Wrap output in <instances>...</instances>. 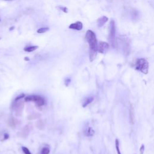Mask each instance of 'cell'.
<instances>
[{
  "label": "cell",
  "mask_w": 154,
  "mask_h": 154,
  "mask_svg": "<svg viewBox=\"0 0 154 154\" xmlns=\"http://www.w3.org/2000/svg\"><path fill=\"white\" fill-rule=\"evenodd\" d=\"M140 154H143L145 152V146L142 145H141V147H140Z\"/></svg>",
  "instance_id": "22"
},
{
  "label": "cell",
  "mask_w": 154,
  "mask_h": 154,
  "mask_svg": "<svg viewBox=\"0 0 154 154\" xmlns=\"http://www.w3.org/2000/svg\"><path fill=\"white\" fill-rule=\"evenodd\" d=\"M93 100H94V97H87V98L85 99L84 103L83 104V107H86L87 105L90 104V103H91L93 102Z\"/></svg>",
  "instance_id": "11"
},
{
  "label": "cell",
  "mask_w": 154,
  "mask_h": 154,
  "mask_svg": "<svg viewBox=\"0 0 154 154\" xmlns=\"http://www.w3.org/2000/svg\"><path fill=\"white\" fill-rule=\"evenodd\" d=\"M25 101L26 102H34L36 104L38 107H41L45 104V100L42 97L38 95H32L26 97L25 98Z\"/></svg>",
  "instance_id": "4"
},
{
  "label": "cell",
  "mask_w": 154,
  "mask_h": 154,
  "mask_svg": "<svg viewBox=\"0 0 154 154\" xmlns=\"http://www.w3.org/2000/svg\"><path fill=\"white\" fill-rule=\"evenodd\" d=\"M40 115L37 113H34L32 114V115H30V116H28V119H37L38 118V117H39Z\"/></svg>",
  "instance_id": "17"
},
{
  "label": "cell",
  "mask_w": 154,
  "mask_h": 154,
  "mask_svg": "<svg viewBox=\"0 0 154 154\" xmlns=\"http://www.w3.org/2000/svg\"><path fill=\"white\" fill-rule=\"evenodd\" d=\"M86 132V135L87 136H93V134H95L94 130H93V128H91V127H89L88 129L87 130Z\"/></svg>",
  "instance_id": "15"
},
{
  "label": "cell",
  "mask_w": 154,
  "mask_h": 154,
  "mask_svg": "<svg viewBox=\"0 0 154 154\" xmlns=\"http://www.w3.org/2000/svg\"><path fill=\"white\" fill-rule=\"evenodd\" d=\"M70 78H67V79H66V80H65V84H66V86H68L69 84V83H70Z\"/></svg>",
  "instance_id": "23"
},
{
  "label": "cell",
  "mask_w": 154,
  "mask_h": 154,
  "mask_svg": "<svg viewBox=\"0 0 154 154\" xmlns=\"http://www.w3.org/2000/svg\"><path fill=\"white\" fill-rule=\"evenodd\" d=\"M8 137H9V136H8V135L7 134H6L5 136H4V139H7L8 138Z\"/></svg>",
  "instance_id": "24"
},
{
  "label": "cell",
  "mask_w": 154,
  "mask_h": 154,
  "mask_svg": "<svg viewBox=\"0 0 154 154\" xmlns=\"http://www.w3.org/2000/svg\"><path fill=\"white\" fill-rule=\"evenodd\" d=\"M17 122H18V121L12 117L9 120V125L10 127H12V128H14V127H15L16 126V125H17V124H18Z\"/></svg>",
  "instance_id": "12"
},
{
  "label": "cell",
  "mask_w": 154,
  "mask_h": 154,
  "mask_svg": "<svg viewBox=\"0 0 154 154\" xmlns=\"http://www.w3.org/2000/svg\"><path fill=\"white\" fill-rule=\"evenodd\" d=\"M0 39H1V38H0Z\"/></svg>",
  "instance_id": "29"
},
{
  "label": "cell",
  "mask_w": 154,
  "mask_h": 154,
  "mask_svg": "<svg viewBox=\"0 0 154 154\" xmlns=\"http://www.w3.org/2000/svg\"><path fill=\"white\" fill-rule=\"evenodd\" d=\"M22 149L23 152H24L25 154H32L30 152V151H29V149L27 148V147H22Z\"/></svg>",
  "instance_id": "20"
},
{
  "label": "cell",
  "mask_w": 154,
  "mask_h": 154,
  "mask_svg": "<svg viewBox=\"0 0 154 154\" xmlns=\"http://www.w3.org/2000/svg\"><path fill=\"white\" fill-rule=\"evenodd\" d=\"M14 27H12V28H10V30H13V28Z\"/></svg>",
  "instance_id": "26"
},
{
  "label": "cell",
  "mask_w": 154,
  "mask_h": 154,
  "mask_svg": "<svg viewBox=\"0 0 154 154\" xmlns=\"http://www.w3.org/2000/svg\"><path fill=\"white\" fill-rule=\"evenodd\" d=\"M49 28L48 27H43V28H39L38 30H37V33H44L48 31Z\"/></svg>",
  "instance_id": "16"
},
{
  "label": "cell",
  "mask_w": 154,
  "mask_h": 154,
  "mask_svg": "<svg viewBox=\"0 0 154 154\" xmlns=\"http://www.w3.org/2000/svg\"><path fill=\"white\" fill-rule=\"evenodd\" d=\"M109 41L113 48L116 47V25L115 22L113 20L110 22V30H109Z\"/></svg>",
  "instance_id": "3"
},
{
  "label": "cell",
  "mask_w": 154,
  "mask_h": 154,
  "mask_svg": "<svg viewBox=\"0 0 154 154\" xmlns=\"http://www.w3.org/2000/svg\"><path fill=\"white\" fill-rule=\"evenodd\" d=\"M116 151H117V154H121L120 151V149H119V142L118 140H116Z\"/></svg>",
  "instance_id": "18"
},
{
  "label": "cell",
  "mask_w": 154,
  "mask_h": 154,
  "mask_svg": "<svg viewBox=\"0 0 154 154\" xmlns=\"http://www.w3.org/2000/svg\"><path fill=\"white\" fill-rule=\"evenodd\" d=\"M109 49V43L105 42H100L99 45L97 46V51L102 54H105Z\"/></svg>",
  "instance_id": "6"
},
{
  "label": "cell",
  "mask_w": 154,
  "mask_h": 154,
  "mask_svg": "<svg viewBox=\"0 0 154 154\" xmlns=\"http://www.w3.org/2000/svg\"><path fill=\"white\" fill-rule=\"evenodd\" d=\"M86 39L90 47V52H89L90 61H93L97 55V42L96 36L94 32L91 30H88L86 34Z\"/></svg>",
  "instance_id": "1"
},
{
  "label": "cell",
  "mask_w": 154,
  "mask_h": 154,
  "mask_svg": "<svg viewBox=\"0 0 154 154\" xmlns=\"http://www.w3.org/2000/svg\"><path fill=\"white\" fill-rule=\"evenodd\" d=\"M36 127L37 128L40 129V130H43L45 127V124L42 120H39L37 122L36 124Z\"/></svg>",
  "instance_id": "14"
},
{
  "label": "cell",
  "mask_w": 154,
  "mask_h": 154,
  "mask_svg": "<svg viewBox=\"0 0 154 154\" xmlns=\"http://www.w3.org/2000/svg\"><path fill=\"white\" fill-rule=\"evenodd\" d=\"M16 102L14 103L12 105V109L15 112V114L17 116H20L22 114L23 109H24V104L22 101H15Z\"/></svg>",
  "instance_id": "5"
},
{
  "label": "cell",
  "mask_w": 154,
  "mask_h": 154,
  "mask_svg": "<svg viewBox=\"0 0 154 154\" xmlns=\"http://www.w3.org/2000/svg\"><path fill=\"white\" fill-rule=\"evenodd\" d=\"M136 68L137 70H139L144 74H147L149 70V63L145 59H138L136 61Z\"/></svg>",
  "instance_id": "2"
},
{
  "label": "cell",
  "mask_w": 154,
  "mask_h": 154,
  "mask_svg": "<svg viewBox=\"0 0 154 154\" xmlns=\"http://www.w3.org/2000/svg\"><path fill=\"white\" fill-rule=\"evenodd\" d=\"M49 149L47 147H43L42 149L41 154H49Z\"/></svg>",
  "instance_id": "19"
},
{
  "label": "cell",
  "mask_w": 154,
  "mask_h": 154,
  "mask_svg": "<svg viewBox=\"0 0 154 154\" xmlns=\"http://www.w3.org/2000/svg\"><path fill=\"white\" fill-rule=\"evenodd\" d=\"M25 60H27V61H28V60H29V59H27V57H25Z\"/></svg>",
  "instance_id": "25"
},
{
  "label": "cell",
  "mask_w": 154,
  "mask_h": 154,
  "mask_svg": "<svg viewBox=\"0 0 154 154\" xmlns=\"http://www.w3.org/2000/svg\"><path fill=\"white\" fill-rule=\"evenodd\" d=\"M4 1H11V0H4Z\"/></svg>",
  "instance_id": "27"
},
{
  "label": "cell",
  "mask_w": 154,
  "mask_h": 154,
  "mask_svg": "<svg viewBox=\"0 0 154 154\" xmlns=\"http://www.w3.org/2000/svg\"><path fill=\"white\" fill-rule=\"evenodd\" d=\"M38 47L37 46H31V47H26L25 48H24V51L26 52H28V53H31V52H33L35 51V50L38 48Z\"/></svg>",
  "instance_id": "13"
},
{
  "label": "cell",
  "mask_w": 154,
  "mask_h": 154,
  "mask_svg": "<svg viewBox=\"0 0 154 154\" xmlns=\"http://www.w3.org/2000/svg\"><path fill=\"white\" fill-rule=\"evenodd\" d=\"M0 21H1V19H0Z\"/></svg>",
  "instance_id": "28"
},
{
  "label": "cell",
  "mask_w": 154,
  "mask_h": 154,
  "mask_svg": "<svg viewBox=\"0 0 154 154\" xmlns=\"http://www.w3.org/2000/svg\"><path fill=\"white\" fill-rule=\"evenodd\" d=\"M69 28L73 29V30H82V28H83L82 22L78 21L75 23H74V24H70V26H69Z\"/></svg>",
  "instance_id": "7"
},
{
  "label": "cell",
  "mask_w": 154,
  "mask_h": 154,
  "mask_svg": "<svg viewBox=\"0 0 154 154\" xmlns=\"http://www.w3.org/2000/svg\"><path fill=\"white\" fill-rule=\"evenodd\" d=\"M29 132H30V128L28 126H25L24 129L19 132V136L23 137V138H26L28 136Z\"/></svg>",
  "instance_id": "8"
},
{
  "label": "cell",
  "mask_w": 154,
  "mask_h": 154,
  "mask_svg": "<svg viewBox=\"0 0 154 154\" xmlns=\"http://www.w3.org/2000/svg\"><path fill=\"white\" fill-rule=\"evenodd\" d=\"M108 19H109L108 18L104 16H102V17L99 18L97 20V25H98L99 27H102L105 24V22H107L108 21Z\"/></svg>",
  "instance_id": "9"
},
{
  "label": "cell",
  "mask_w": 154,
  "mask_h": 154,
  "mask_svg": "<svg viewBox=\"0 0 154 154\" xmlns=\"http://www.w3.org/2000/svg\"><path fill=\"white\" fill-rule=\"evenodd\" d=\"M134 118H135V114H134V108H133L132 105H131L130 107V122L131 124H134Z\"/></svg>",
  "instance_id": "10"
},
{
  "label": "cell",
  "mask_w": 154,
  "mask_h": 154,
  "mask_svg": "<svg viewBox=\"0 0 154 154\" xmlns=\"http://www.w3.org/2000/svg\"><path fill=\"white\" fill-rule=\"evenodd\" d=\"M24 97V94H20L19 96H18V97H16L15 99V101H19V100H20V99L23 98V97Z\"/></svg>",
  "instance_id": "21"
}]
</instances>
